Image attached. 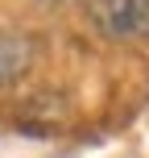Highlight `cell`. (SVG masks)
Instances as JSON below:
<instances>
[{"label":"cell","mask_w":149,"mask_h":158,"mask_svg":"<svg viewBox=\"0 0 149 158\" xmlns=\"http://www.w3.org/2000/svg\"><path fill=\"white\" fill-rule=\"evenodd\" d=\"M87 17L104 38H149V0H87Z\"/></svg>","instance_id":"cell-1"},{"label":"cell","mask_w":149,"mask_h":158,"mask_svg":"<svg viewBox=\"0 0 149 158\" xmlns=\"http://www.w3.org/2000/svg\"><path fill=\"white\" fill-rule=\"evenodd\" d=\"M33 67V38L25 33H0V87L25 79Z\"/></svg>","instance_id":"cell-2"},{"label":"cell","mask_w":149,"mask_h":158,"mask_svg":"<svg viewBox=\"0 0 149 158\" xmlns=\"http://www.w3.org/2000/svg\"><path fill=\"white\" fill-rule=\"evenodd\" d=\"M21 129H29V133H54V129L66 125V100L62 96H37V100H29L21 108Z\"/></svg>","instance_id":"cell-3"}]
</instances>
